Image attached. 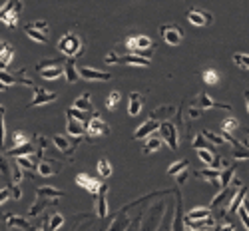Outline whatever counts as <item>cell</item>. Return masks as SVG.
Segmentation results:
<instances>
[{
    "label": "cell",
    "instance_id": "6f0895ef",
    "mask_svg": "<svg viewBox=\"0 0 249 231\" xmlns=\"http://www.w3.org/2000/svg\"><path fill=\"white\" fill-rule=\"evenodd\" d=\"M10 190H12V197H14V199H20V195H22V192L18 190V183L10 185Z\"/></svg>",
    "mask_w": 249,
    "mask_h": 231
},
{
    "label": "cell",
    "instance_id": "74e56055",
    "mask_svg": "<svg viewBox=\"0 0 249 231\" xmlns=\"http://www.w3.org/2000/svg\"><path fill=\"white\" fill-rule=\"evenodd\" d=\"M16 163L22 167V170H28V172L36 170V163H34V160H32L30 156H18V158H16Z\"/></svg>",
    "mask_w": 249,
    "mask_h": 231
},
{
    "label": "cell",
    "instance_id": "5bb4252c",
    "mask_svg": "<svg viewBox=\"0 0 249 231\" xmlns=\"http://www.w3.org/2000/svg\"><path fill=\"white\" fill-rule=\"evenodd\" d=\"M76 183L80 185V187H84V190L90 194V195H98V192H100V187H102V183L96 179V178H92V176H88V174H78L76 176Z\"/></svg>",
    "mask_w": 249,
    "mask_h": 231
},
{
    "label": "cell",
    "instance_id": "9f6ffc18",
    "mask_svg": "<svg viewBox=\"0 0 249 231\" xmlns=\"http://www.w3.org/2000/svg\"><path fill=\"white\" fill-rule=\"evenodd\" d=\"M34 28H38V30H42V32H46L48 30V22L46 20H36V22H30Z\"/></svg>",
    "mask_w": 249,
    "mask_h": 231
},
{
    "label": "cell",
    "instance_id": "f5cc1de1",
    "mask_svg": "<svg viewBox=\"0 0 249 231\" xmlns=\"http://www.w3.org/2000/svg\"><path fill=\"white\" fill-rule=\"evenodd\" d=\"M190 174H192V172H190V167H185V170H183V172H179V174L176 176L178 183H179V185H183V183H185V179H188V176H190Z\"/></svg>",
    "mask_w": 249,
    "mask_h": 231
},
{
    "label": "cell",
    "instance_id": "cb8c5ba5",
    "mask_svg": "<svg viewBox=\"0 0 249 231\" xmlns=\"http://www.w3.org/2000/svg\"><path fill=\"white\" fill-rule=\"evenodd\" d=\"M24 32H26V36H28L32 42H38V44H48V34L42 32V30H38V28H34L30 22L24 26Z\"/></svg>",
    "mask_w": 249,
    "mask_h": 231
},
{
    "label": "cell",
    "instance_id": "d590c367",
    "mask_svg": "<svg viewBox=\"0 0 249 231\" xmlns=\"http://www.w3.org/2000/svg\"><path fill=\"white\" fill-rule=\"evenodd\" d=\"M172 114H176V106H161V108L154 110L150 118H152V120H158V118H170Z\"/></svg>",
    "mask_w": 249,
    "mask_h": 231
},
{
    "label": "cell",
    "instance_id": "7c38bea8",
    "mask_svg": "<svg viewBox=\"0 0 249 231\" xmlns=\"http://www.w3.org/2000/svg\"><path fill=\"white\" fill-rule=\"evenodd\" d=\"M54 145L60 150V152H64L66 156H72L74 152H76V148H78V143H80V138H72V142H70V136L66 134V136H62V134H56L54 138Z\"/></svg>",
    "mask_w": 249,
    "mask_h": 231
},
{
    "label": "cell",
    "instance_id": "d6986e66",
    "mask_svg": "<svg viewBox=\"0 0 249 231\" xmlns=\"http://www.w3.org/2000/svg\"><path fill=\"white\" fill-rule=\"evenodd\" d=\"M194 176L199 178V179H207L213 187H219V170H217V167L207 165V167H203V170L194 172Z\"/></svg>",
    "mask_w": 249,
    "mask_h": 231
},
{
    "label": "cell",
    "instance_id": "8fae6325",
    "mask_svg": "<svg viewBox=\"0 0 249 231\" xmlns=\"http://www.w3.org/2000/svg\"><path fill=\"white\" fill-rule=\"evenodd\" d=\"M56 100H58V94L56 92L44 90V88H40V86H34V98L28 104V108H38V106H44V104H50V102H56Z\"/></svg>",
    "mask_w": 249,
    "mask_h": 231
},
{
    "label": "cell",
    "instance_id": "6125c7cd",
    "mask_svg": "<svg viewBox=\"0 0 249 231\" xmlns=\"http://www.w3.org/2000/svg\"><path fill=\"white\" fill-rule=\"evenodd\" d=\"M4 48H6V42H0V54H2Z\"/></svg>",
    "mask_w": 249,
    "mask_h": 231
},
{
    "label": "cell",
    "instance_id": "2e32d148",
    "mask_svg": "<svg viewBox=\"0 0 249 231\" xmlns=\"http://www.w3.org/2000/svg\"><path fill=\"white\" fill-rule=\"evenodd\" d=\"M36 170H38V174L42 176V178H48V176H56V174L62 170V163L56 161V160H52V158H48V160L40 161V163L36 165Z\"/></svg>",
    "mask_w": 249,
    "mask_h": 231
},
{
    "label": "cell",
    "instance_id": "94428289",
    "mask_svg": "<svg viewBox=\"0 0 249 231\" xmlns=\"http://www.w3.org/2000/svg\"><path fill=\"white\" fill-rule=\"evenodd\" d=\"M243 207H245V212L249 213V201H247V199H243Z\"/></svg>",
    "mask_w": 249,
    "mask_h": 231
},
{
    "label": "cell",
    "instance_id": "e7e4bbea",
    "mask_svg": "<svg viewBox=\"0 0 249 231\" xmlns=\"http://www.w3.org/2000/svg\"><path fill=\"white\" fill-rule=\"evenodd\" d=\"M247 134H249V128H247Z\"/></svg>",
    "mask_w": 249,
    "mask_h": 231
},
{
    "label": "cell",
    "instance_id": "ac0fdd59",
    "mask_svg": "<svg viewBox=\"0 0 249 231\" xmlns=\"http://www.w3.org/2000/svg\"><path fill=\"white\" fill-rule=\"evenodd\" d=\"M68 118V122H66V134L70 136V138H84L86 136V125L82 124L80 120H76V118H72V116H66Z\"/></svg>",
    "mask_w": 249,
    "mask_h": 231
},
{
    "label": "cell",
    "instance_id": "d4e9b609",
    "mask_svg": "<svg viewBox=\"0 0 249 231\" xmlns=\"http://www.w3.org/2000/svg\"><path fill=\"white\" fill-rule=\"evenodd\" d=\"M64 76H66L68 84H76L80 80V74L76 70V58H68L64 62Z\"/></svg>",
    "mask_w": 249,
    "mask_h": 231
},
{
    "label": "cell",
    "instance_id": "60d3db41",
    "mask_svg": "<svg viewBox=\"0 0 249 231\" xmlns=\"http://www.w3.org/2000/svg\"><path fill=\"white\" fill-rule=\"evenodd\" d=\"M120 100H122V94H120V92H112V94L106 98V108H108L110 112H114L116 106L120 104Z\"/></svg>",
    "mask_w": 249,
    "mask_h": 231
},
{
    "label": "cell",
    "instance_id": "3957f363",
    "mask_svg": "<svg viewBox=\"0 0 249 231\" xmlns=\"http://www.w3.org/2000/svg\"><path fill=\"white\" fill-rule=\"evenodd\" d=\"M24 8L22 0H6V2L0 6V22H4L8 28H16L18 24V16Z\"/></svg>",
    "mask_w": 249,
    "mask_h": 231
},
{
    "label": "cell",
    "instance_id": "52a82bcc",
    "mask_svg": "<svg viewBox=\"0 0 249 231\" xmlns=\"http://www.w3.org/2000/svg\"><path fill=\"white\" fill-rule=\"evenodd\" d=\"M160 36L163 38L165 44H170V46H178L181 44V40L185 38V32L179 24H163L160 28Z\"/></svg>",
    "mask_w": 249,
    "mask_h": 231
},
{
    "label": "cell",
    "instance_id": "30bf717a",
    "mask_svg": "<svg viewBox=\"0 0 249 231\" xmlns=\"http://www.w3.org/2000/svg\"><path fill=\"white\" fill-rule=\"evenodd\" d=\"M194 106H197V108H201V110H212V108H215V110H233V108H231V104L215 102L212 96H207L205 92H201V94L194 100Z\"/></svg>",
    "mask_w": 249,
    "mask_h": 231
},
{
    "label": "cell",
    "instance_id": "44dd1931",
    "mask_svg": "<svg viewBox=\"0 0 249 231\" xmlns=\"http://www.w3.org/2000/svg\"><path fill=\"white\" fill-rule=\"evenodd\" d=\"M36 143L34 142H24V143H20V145H14L12 150L6 152V156H12V158H18V156H34L36 154Z\"/></svg>",
    "mask_w": 249,
    "mask_h": 231
},
{
    "label": "cell",
    "instance_id": "be15d7a7",
    "mask_svg": "<svg viewBox=\"0 0 249 231\" xmlns=\"http://www.w3.org/2000/svg\"><path fill=\"white\" fill-rule=\"evenodd\" d=\"M245 148H249V140H247V142H245Z\"/></svg>",
    "mask_w": 249,
    "mask_h": 231
},
{
    "label": "cell",
    "instance_id": "b9f144b4",
    "mask_svg": "<svg viewBox=\"0 0 249 231\" xmlns=\"http://www.w3.org/2000/svg\"><path fill=\"white\" fill-rule=\"evenodd\" d=\"M62 225H64V215L54 213V215L50 217V221H48L46 229H50V231H56V229H58V227H62Z\"/></svg>",
    "mask_w": 249,
    "mask_h": 231
},
{
    "label": "cell",
    "instance_id": "91938a15",
    "mask_svg": "<svg viewBox=\"0 0 249 231\" xmlns=\"http://www.w3.org/2000/svg\"><path fill=\"white\" fill-rule=\"evenodd\" d=\"M6 90H8V86H6V84L0 82V92H6Z\"/></svg>",
    "mask_w": 249,
    "mask_h": 231
},
{
    "label": "cell",
    "instance_id": "83f0119b",
    "mask_svg": "<svg viewBox=\"0 0 249 231\" xmlns=\"http://www.w3.org/2000/svg\"><path fill=\"white\" fill-rule=\"evenodd\" d=\"M74 108L84 110V112H94V106H92V94H90V92H84L80 98H76Z\"/></svg>",
    "mask_w": 249,
    "mask_h": 231
},
{
    "label": "cell",
    "instance_id": "bcb514c9",
    "mask_svg": "<svg viewBox=\"0 0 249 231\" xmlns=\"http://www.w3.org/2000/svg\"><path fill=\"white\" fill-rule=\"evenodd\" d=\"M4 138H6V132H4V106L0 104V150H4Z\"/></svg>",
    "mask_w": 249,
    "mask_h": 231
},
{
    "label": "cell",
    "instance_id": "ba28073f",
    "mask_svg": "<svg viewBox=\"0 0 249 231\" xmlns=\"http://www.w3.org/2000/svg\"><path fill=\"white\" fill-rule=\"evenodd\" d=\"M86 136H88L90 140H94V138L98 140L100 136H110V125L100 118L98 112H96V114L90 118V122L86 124Z\"/></svg>",
    "mask_w": 249,
    "mask_h": 231
},
{
    "label": "cell",
    "instance_id": "6da1fadb",
    "mask_svg": "<svg viewBox=\"0 0 249 231\" xmlns=\"http://www.w3.org/2000/svg\"><path fill=\"white\" fill-rule=\"evenodd\" d=\"M62 197H64V192H60V190H56V187H38L36 190V203L30 207V215L34 217V215H38V213H42V209L46 207V205H54V203H58Z\"/></svg>",
    "mask_w": 249,
    "mask_h": 231
},
{
    "label": "cell",
    "instance_id": "8d00e7d4",
    "mask_svg": "<svg viewBox=\"0 0 249 231\" xmlns=\"http://www.w3.org/2000/svg\"><path fill=\"white\" fill-rule=\"evenodd\" d=\"M185 167H190V161L188 160H179V161H176V163H172L170 167H168V174L172 176V178H176L179 172H183Z\"/></svg>",
    "mask_w": 249,
    "mask_h": 231
},
{
    "label": "cell",
    "instance_id": "c3c4849f",
    "mask_svg": "<svg viewBox=\"0 0 249 231\" xmlns=\"http://www.w3.org/2000/svg\"><path fill=\"white\" fill-rule=\"evenodd\" d=\"M10 172H12L10 176H12V181H14V183H20V181H22V176H24V174H22V167H20L18 163H16L14 167H10Z\"/></svg>",
    "mask_w": 249,
    "mask_h": 231
},
{
    "label": "cell",
    "instance_id": "e575fe53",
    "mask_svg": "<svg viewBox=\"0 0 249 231\" xmlns=\"http://www.w3.org/2000/svg\"><path fill=\"white\" fill-rule=\"evenodd\" d=\"M112 163L106 160V158H102L100 161H98V174H100V178H104V179H108L110 176H112Z\"/></svg>",
    "mask_w": 249,
    "mask_h": 231
},
{
    "label": "cell",
    "instance_id": "4fadbf2b",
    "mask_svg": "<svg viewBox=\"0 0 249 231\" xmlns=\"http://www.w3.org/2000/svg\"><path fill=\"white\" fill-rule=\"evenodd\" d=\"M188 20H190L194 26L203 28V26H207V24L213 22V16H212L210 12H205V10H199V8H190V10H188Z\"/></svg>",
    "mask_w": 249,
    "mask_h": 231
},
{
    "label": "cell",
    "instance_id": "ab89813d",
    "mask_svg": "<svg viewBox=\"0 0 249 231\" xmlns=\"http://www.w3.org/2000/svg\"><path fill=\"white\" fill-rule=\"evenodd\" d=\"M192 145H194L196 150H212V142L205 140L203 134H197V136L194 138V143H192Z\"/></svg>",
    "mask_w": 249,
    "mask_h": 231
},
{
    "label": "cell",
    "instance_id": "ee69618b",
    "mask_svg": "<svg viewBox=\"0 0 249 231\" xmlns=\"http://www.w3.org/2000/svg\"><path fill=\"white\" fill-rule=\"evenodd\" d=\"M233 64L239 68H247L249 70V54H233Z\"/></svg>",
    "mask_w": 249,
    "mask_h": 231
},
{
    "label": "cell",
    "instance_id": "4316f807",
    "mask_svg": "<svg viewBox=\"0 0 249 231\" xmlns=\"http://www.w3.org/2000/svg\"><path fill=\"white\" fill-rule=\"evenodd\" d=\"M161 143H163L161 138H158V136H148V138H146V143H143V156H150V154L158 152V150L161 148Z\"/></svg>",
    "mask_w": 249,
    "mask_h": 231
},
{
    "label": "cell",
    "instance_id": "f35d334b",
    "mask_svg": "<svg viewBox=\"0 0 249 231\" xmlns=\"http://www.w3.org/2000/svg\"><path fill=\"white\" fill-rule=\"evenodd\" d=\"M237 128H239V120L233 118V116L225 118V120L221 122V132H233V130H237Z\"/></svg>",
    "mask_w": 249,
    "mask_h": 231
},
{
    "label": "cell",
    "instance_id": "8992f818",
    "mask_svg": "<svg viewBox=\"0 0 249 231\" xmlns=\"http://www.w3.org/2000/svg\"><path fill=\"white\" fill-rule=\"evenodd\" d=\"M126 46H128V50H132L143 58H152V54H154V42L150 36H130L126 40Z\"/></svg>",
    "mask_w": 249,
    "mask_h": 231
},
{
    "label": "cell",
    "instance_id": "f1b7e54d",
    "mask_svg": "<svg viewBox=\"0 0 249 231\" xmlns=\"http://www.w3.org/2000/svg\"><path fill=\"white\" fill-rule=\"evenodd\" d=\"M235 176V165H225L219 170V187H227Z\"/></svg>",
    "mask_w": 249,
    "mask_h": 231
},
{
    "label": "cell",
    "instance_id": "11a10c76",
    "mask_svg": "<svg viewBox=\"0 0 249 231\" xmlns=\"http://www.w3.org/2000/svg\"><path fill=\"white\" fill-rule=\"evenodd\" d=\"M201 112H203L201 108L194 106V108H190V110H188V118H190V120H196V118H199V116H201Z\"/></svg>",
    "mask_w": 249,
    "mask_h": 231
},
{
    "label": "cell",
    "instance_id": "f907efd6",
    "mask_svg": "<svg viewBox=\"0 0 249 231\" xmlns=\"http://www.w3.org/2000/svg\"><path fill=\"white\" fill-rule=\"evenodd\" d=\"M0 174H2V176L10 174V163H8V160L4 156H0Z\"/></svg>",
    "mask_w": 249,
    "mask_h": 231
},
{
    "label": "cell",
    "instance_id": "816d5d0a",
    "mask_svg": "<svg viewBox=\"0 0 249 231\" xmlns=\"http://www.w3.org/2000/svg\"><path fill=\"white\" fill-rule=\"evenodd\" d=\"M24 142H28V138L24 136V132H14L12 134V143L14 145H20V143H24Z\"/></svg>",
    "mask_w": 249,
    "mask_h": 231
},
{
    "label": "cell",
    "instance_id": "277c9868",
    "mask_svg": "<svg viewBox=\"0 0 249 231\" xmlns=\"http://www.w3.org/2000/svg\"><path fill=\"white\" fill-rule=\"evenodd\" d=\"M34 68L44 80H56L58 76L64 74V62L58 58H48V60H40Z\"/></svg>",
    "mask_w": 249,
    "mask_h": 231
},
{
    "label": "cell",
    "instance_id": "9a60e30c",
    "mask_svg": "<svg viewBox=\"0 0 249 231\" xmlns=\"http://www.w3.org/2000/svg\"><path fill=\"white\" fill-rule=\"evenodd\" d=\"M78 74L84 80H96V82H110L114 78L110 72H102V70H96V68H90V66H82L78 70Z\"/></svg>",
    "mask_w": 249,
    "mask_h": 231
},
{
    "label": "cell",
    "instance_id": "5b68a950",
    "mask_svg": "<svg viewBox=\"0 0 249 231\" xmlns=\"http://www.w3.org/2000/svg\"><path fill=\"white\" fill-rule=\"evenodd\" d=\"M106 64H126V66H138V68H148L152 64L150 58H143L140 54H128V56H118L116 52H110L104 58Z\"/></svg>",
    "mask_w": 249,
    "mask_h": 231
},
{
    "label": "cell",
    "instance_id": "7a4b0ae2",
    "mask_svg": "<svg viewBox=\"0 0 249 231\" xmlns=\"http://www.w3.org/2000/svg\"><path fill=\"white\" fill-rule=\"evenodd\" d=\"M58 50L68 58H78L84 52V44H82V38L76 32H66L58 40Z\"/></svg>",
    "mask_w": 249,
    "mask_h": 231
},
{
    "label": "cell",
    "instance_id": "680465c9",
    "mask_svg": "<svg viewBox=\"0 0 249 231\" xmlns=\"http://www.w3.org/2000/svg\"><path fill=\"white\" fill-rule=\"evenodd\" d=\"M245 104H247V112H249V90H245Z\"/></svg>",
    "mask_w": 249,
    "mask_h": 231
},
{
    "label": "cell",
    "instance_id": "7dc6e473",
    "mask_svg": "<svg viewBox=\"0 0 249 231\" xmlns=\"http://www.w3.org/2000/svg\"><path fill=\"white\" fill-rule=\"evenodd\" d=\"M235 160H249V148L245 145H239V148H233V154H231Z\"/></svg>",
    "mask_w": 249,
    "mask_h": 231
},
{
    "label": "cell",
    "instance_id": "f546056e",
    "mask_svg": "<svg viewBox=\"0 0 249 231\" xmlns=\"http://www.w3.org/2000/svg\"><path fill=\"white\" fill-rule=\"evenodd\" d=\"M66 116H72V118L80 120L82 124L86 125V124L90 122V118L94 116V112H84V110H78V108H74V106H72V108H68V110H66Z\"/></svg>",
    "mask_w": 249,
    "mask_h": 231
},
{
    "label": "cell",
    "instance_id": "ffe728a7",
    "mask_svg": "<svg viewBox=\"0 0 249 231\" xmlns=\"http://www.w3.org/2000/svg\"><path fill=\"white\" fill-rule=\"evenodd\" d=\"M158 128H160V122H156V120H148L146 124H142L140 128L134 132V140H146L148 136H152L154 132H158Z\"/></svg>",
    "mask_w": 249,
    "mask_h": 231
},
{
    "label": "cell",
    "instance_id": "681fc988",
    "mask_svg": "<svg viewBox=\"0 0 249 231\" xmlns=\"http://www.w3.org/2000/svg\"><path fill=\"white\" fill-rule=\"evenodd\" d=\"M10 197H12V190H10V187H0V205H4Z\"/></svg>",
    "mask_w": 249,
    "mask_h": 231
},
{
    "label": "cell",
    "instance_id": "4dcf8cb0",
    "mask_svg": "<svg viewBox=\"0 0 249 231\" xmlns=\"http://www.w3.org/2000/svg\"><path fill=\"white\" fill-rule=\"evenodd\" d=\"M6 225L8 227H16V229H32V225L20 215H8L6 217Z\"/></svg>",
    "mask_w": 249,
    "mask_h": 231
},
{
    "label": "cell",
    "instance_id": "7402d4cb",
    "mask_svg": "<svg viewBox=\"0 0 249 231\" xmlns=\"http://www.w3.org/2000/svg\"><path fill=\"white\" fill-rule=\"evenodd\" d=\"M143 104H146V96L140 92H130V106H128V114L130 116H138L143 110Z\"/></svg>",
    "mask_w": 249,
    "mask_h": 231
},
{
    "label": "cell",
    "instance_id": "603a6c76",
    "mask_svg": "<svg viewBox=\"0 0 249 231\" xmlns=\"http://www.w3.org/2000/svg\"><path fill=\"white\" fill-rule=\"evenodd\" d=\"M247 187H239V192H233V197L230 201V205H227V213H237V209L243 205V199L247 197Z\"/></svg>",
    "mask_w": 249,
    "mask_h": 231
},
{
    "label": "cell",
    "instance_id": "db71d44e",
    "mask_svg": "<svg viewBox=\"0 0 249 231\" xmlns=\"http://www.w3.org/2000/svg\"><path fill=\"white\" fill-rule=\"evenodd\" d=\"M237 212H239V217H241V221H243V225H245V229H249V213L245 212V207L241 205V207L237 209Z\"/></svg>",
    "mask_w": 249,
    "mask_h": 231
},
{
    "label": "cell",
    "instance_id": "484cf974",
    "mask_svg": "<svg viewBox=\"0 0 249 231\" xmlns=\"http://www.w3.org/2000/svg\"><path fill=\"white\" fill-rule=\"evenodd\" d=\"M183 227L185 229H205V227H215V219L210 217H203V219H196V221H188V219H183Z\"/></svg>",
    "mask_w": 249,
    "mask_h": 231
},
{
    "label": "cell",
    "instance_id": "f6af8a7d",
    "mask_svg": "<svg viewBox=\"0 0 249 231\" xmlns=\"http://www.w3.org/2000/svg\"><path fill=\"white\" fill-rule=\"evenodd\" d=\"M203 82L210 84V86H215V84L219 82V74L215 70H205L203 72Z\"/></svg>",
    "mask_w": 249,
    "mask_h": 231
},
{
    "label": "cell",
    "instance_id": "d6a6232c",
    "mask_svg": "<svg viewBox=\"0 0 249 231\" xmlns=\"http://www.w3.org/2000/svg\"><path fill=\"white\" fill-rule=\"evenodd\" d=\"M212 215V212L207 207H194L192 212L185 215V219L188 221H196V219H203V217H210Z\"/></svg>",
    "mask_w": 249,
    "mask_h": 231
},
{
    "label": "cell",
    "instance_id": "e0dca14e",
    "mask_svg": "<svg viewBox=\"0 0 249 231\" xmlns=\"http://www.w3.org/2000/svg\"><path fill=\"white\" fill-rule=\"evenodd\" d=\"M98 205H96V213L100 219H106L108 217V185H104L100 187V192H98Z\"/></svg>",
    "mask_w": 249,
    "mask_h": 231
},
{
    "label": "cell",
    "instance_id": "1f68e13d",
    "mask_svg": "<svg viewBox=\"0 0 249 231\" xmlns=\"http://www.w3.org/2000/svg\"><path fill=\"white\" fill-rule=\"evenodd\" d=\"M12 58H14V48L10 44H6V48L2 50V54H0V68L6 70L12 64Z\"/></svg>",
    "mask_w": 249,
    "mask_h": 231
},
{
    "label": "cell",
    "instance_id": "836d02e7",
    "mask_svg": "<svg viewBox=\"0 0 249 231\" xmlns=\"http://www.w3.org/2000/svg\"><path fill=\"white\" fill-rule=\"evenodd\" d=\"M233 192H235V187H230V185L223 187V190H221V192H219V194H217V195L212 199V205H213V207H219L221 203H225V199L230 197Z\"/></svg>",
    "mask_w": 249,
    "mask_h": 231
},
{
    "label": "cell",
    "instance_id": "7bdbcfd3",
    "mask_svg": "<svg viewBox=\"0 0 249 231\" xmlns=\"http://www.w3.org/2000/svg\"><path fill=\"white\" fill-rule=\"evenodd\" d=\"M203 134V138L205 140H210L212 143H215V145H221L225 140H223V136H219V134H215V132H212V130H203L201 132Z\"/></svg>",
    "mask_w": 249,
    "mask_h": 231
},
{
    "label": "cell",
    "instance_id": "9c48e42d",
    "mask_svg": "<svg viewBox=\"0 0 249 231\" xmlns=\"http://www.w3.org/2000/svg\"><path fill=\"white\" fill-rule=\"evenodd\" d=\"M160 138L170 145V150H178L179 148V142H178V130H176V125L174 124H170V122H161L160 124Z\"/></svg>",
    "mask_w": 249,
    "mask_h": 231
}]
</instances>
